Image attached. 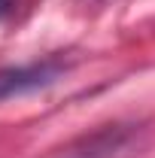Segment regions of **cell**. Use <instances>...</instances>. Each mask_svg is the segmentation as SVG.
I'll list each match as a JSON object with an SVG mask.
<instances>
[{
	"instance_id": "6da1fadb",
	"label": "cell",
	"mask_w": 155,
	"mask_h": 158,
	"mask_svg": "<svg viewBox=\"0 0 155 158\" xmlns=\"http://www.w3.org/2000/svg\"><path fill=\"white\" fill-rule=\"evenodd\" d=\"M61 73H64V61H58V58L40 61V64H24V67H0V100L46 88Z\"/></svg>"
},
{
	"instance_id": "7a4b0ae2",
	"label": "cell",
	"mask_w": 155,
	"mask_h": 158,
	"mask_svg": "<svg viewBox=\"0 0 155 158\" xmlns=\"http://www.w3.org/2000/svg\"><path fill=\"white\" fill-rule=\"evenodd\" d=\"M113 149H116V137L113 134H103V137H94L85 149L67 152V155H61V158H103L107 152H113Z\"/></svg>"
},
{
	"instance_id": "3957f363",
	"label": "cell",
	"mask_w": 155,
	"mask_h": 158,
	"mask_svg": "<svg viewBox=\"0 0 155 158\" xmlns=\"http://www.w3.org/2000/svg\"><path fill=\"white\" fill-rule=\"evenodd\" d=\"M3 9H6V0H0V15H3Z\"/></svg>"
}]
</instances>
